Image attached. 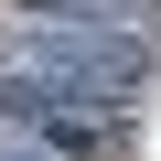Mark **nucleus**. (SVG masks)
<instances>
[{
  "label": "nucleus",
  "mask_w": 161,
  "mask_h": 161,
  "mask_svg": "<svg viewBox=\"0 0 161 161\" xmlns=\"http://www.w3.org/2000/svg\"><path fill=\"white\" fill-rule=\"evenodd\" d=\"M43 11H97V22H150V0H43Z\"/></svg>",
  "instance_id": "2"
},
{
  "label": "nucleus",
  "mask_w": 161,
  "mask_h": 161,
  "mask_svg": "<svg viewBox=\"0 0 161 161\" xmlns=\"http://www.w3.org/2000/svg\"><path fill=\"white\" fill-rule=\"evenodd\" d=\"M150 54L161 43H140V32H118V22H97V11H43V22H0V75H32V86H64V97H118V86H140L150 75Z\"/></svg>",
  "instance_id": "1"
},
{
  "label": "nucleus",
  "mask_w": 161,
  "mask_h": 161,
  "mask_svg": "<svg viewBox=\"0 0 161 161\" xmlns=\"http://www.w3.org/2000/svg\"><path fill=\"white\" fill-rule=\"evenodd\" d=\"M0 161H54V150H32V140H11V129H0Z\"/></svg>",
  "instance_id": "3"
}]
</instances>
